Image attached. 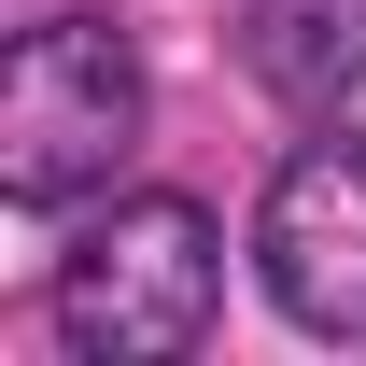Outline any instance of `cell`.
I'll return each instance as SVG.
<instances>
[{
	"instance_id": "6da1fadb",
	"label": "cell",
	"mask_w": 366,
	"mask_h": 366,
	"mask_svg": "<svg viewBox=\"0 0 366 366\" xmlns=\"http://www.w3.org/2000/svg\"><path fill=\"white\" fill-rule=\"evenodd\" d=\"M226 310V226L183 197V183H141V197H99L71 254L43 268V324L99 366H183Z\"/></svg>"
},
{
	"instance_id": "7a4b0ae2",
	"label": "cell",
	"mask_w": 366,
	"mask_h": 366,
	"mask_svg": "<svg viewBox=\"0 0 366 366\" xmlns=\"http://www.w3.org/2000/svg\"><path fill=\"white\" fill-rule=\"evenodd\" d=\"M141 113H155V71H141L127 29L99 14H43L29 43L0 56V197L14 212H71L127 169Z\"/></svg>"
},
{
	"instance_id": "3957f363",
	"label": "cell",
	"mask_w": 366,
	"mask_h": 366,
	"mask_svg": "<svg viewBox=\"0 0 366 366\" xmlns=\"http://www.w3.org/2000/svg\"><path fill=\"white\" fill-rule=\"evenodd\" d=\"M254 282L296 338H366V127L324 113L254 197Z\"/></svg>"
},
{
	"instance_id": "277c9868",
	"label": "cell",
	"mask_w": 366,
	"mask_h": 366,
	"mask_svg": "<svg viewBox=\"0 0 366 366\" xmlns=\"http://www.w3.org/2000/svg\"><path fill=\"white\" fill-rule=\"evenodd\" d=\"M239 71L296 113H338L366 85V0H254L239 14Z\"/></svg>"
}]
</instances>
